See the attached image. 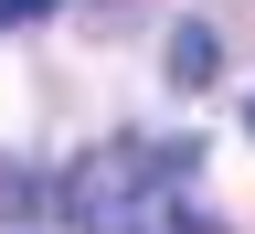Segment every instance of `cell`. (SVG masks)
Wrapping results in <instances>:
<instances>
[{
	"label": "cell",
	"instance_id": "7a4b0ae2",
	"mask_svg": "<svg viewBox=\"0 0 255 234\" xmlns=\"http://www.w3.org/2000/svg\"><path fill=\"white\" fill-rule=\"evenodd\" d=\"M32 213H53V181L32 160H0V224H32Z\"/></svg>",
	"mask_w": 255,
	"mask_h": 234
},
{
	"label": "cell",
	"instance_id": "3957f363",
	"mask_svg": "<svg viewBox=\"0 0 255 234\" xmlns=\"http://www.w3.org/2000/svg\"><path fill=\"white\" fill-rule=\"evenodd\" d=\"M43 11H64V0H0V32H21V21H43Z\"/></svg>",
	"mask_w": 255,
	"mask_h": 234
},
{
	"label": "cell",
	"instance_id": "277c9868",
	"mask_svg": "<svg viewBox=\"0 0 255 234\" xmlns=\"http://www.w3.org/2000/svg\"><path fill=\"white\" fill-rule=\"evenodd\" d=\"M245 128H255V96H245Z\"/></svg>",
	"mask_w": 255,
	"mask_h": 234
},
{
	"label": "cell",
	"instance_id": "6da1fadb",
	"mask_svg": "<svg viewBox=\"0 0 255 234\" xmlns=\"http://www.w3.org/2000/svg\"><path fill=\"white\" fill-rule=\"evenodd\" d=\"M159 75H170L181 96H202V85L223 75V21H213V11H191V21H170V43H159Z\"/></svg>",
	"mask_w": 255,
	"mask_h": 234
}]
</instances>
